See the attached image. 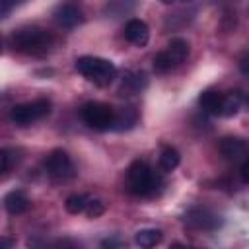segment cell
<instances>
[{"instance_id": "1", "label": "cell", "mask_w": 249, "mask_h": 249, "mask_svg": "<svg viewBox=\"0 0 249 249\" xmlns=\"http://www.w3.org/2000/svg\"><path fill=\"white\" fill-rule=\"evenodd\" d=\"M161 175L144 160H136L126 169V189L136 196H152L161 187Z\"/></svg>"}, {"instance_id": "2", "label": "cell", "mask_w": 249, "mask_h": 249, "mask_svg": "<svg viewBox=\"0 0 249 249\" xmlns=\"http://www.w3.org/2000/svg\"><path fill=\"white\" fill-rule=\"evenodd\" d=\"M10 47L18 53H25V54H43L51 49L53 45V35L41 27L35 25H27V27H19L16 31H12V35L8 37Z\"/></svg>"}, {"instance_id": "3", "label": "cell", "mask_w": 249, "mask_h": 249, "mask_svg": "<svg viewBox=\"0 0 249 249\" xmlns=\"http://www.w3.org/2000/svg\"><path fill=\"white\" fill-rule=\"evenodd\" d=\"M243 97L239 93H222L214 89H206L198 97V105L204 113L214 117H231L239 111Z\"/></svg>"}, {"instance_id": "4", "label": "cell", "mask_w": 249, "mask_h": 249, "mask_svg": "<svg viewBox=\"0 0 249 249\" xmlns=\"http://www.w3.org/2000/svg\"><path fill=\"white\" fill-rule=\"evenodd\" d=\"M76 70L95 86H109L117 78V68L111 60L101 56H80L76 60Z\"/></svg>"}, {"instance_id": "5", "label": "cell", "mask_w": 249, "mask_h": 249, "mask_svg": "<svg viewBox=\"0 0 249 249\" xmlns=\"http://www.w3.org/2000/svg\"><path fill=\"white\" fill-rule=\"evenodd\" d=\"M80 117L93 130H113L115 109L103 101H88L82 105Z\"/></svg>"}, {"instance_id": "6", "label": "cell", "mask_w": 249, "mask_h": 249, "mask_svg": "<svg viewBox=\"0 0 249 249\" xmlns=\"http://www.w3.org/2000/svg\"><path fill=\"white\" fill-rule=\"evenodd\" d=\"M189 56V43L181 37H175L167 43V47L163 51H160L154 56V70L156 72H169L175 66H179L181 62H185V58Z\"/></svg>"}, {"instance_id": "7", "label": "cell", "mask_w": 249, "mask_h": 249, "mask_svg": "<svg viewBox=\"0 0 249 249\" xmlns=\"http://www.w3.org/2000/svg\"><path fill=\"white\" fill-rule=\"evenodd\" d=\"M49 113H51L49 99H33V101L14 105L10 111V119L16 126H29V124L45 119Z\"/></svg>"}, {"instance_id": "8", "label": "cell", "mask_w": 249, "mask_h": 249, "mask_svg": "<svg viewBox=\"0 0 249 249\" xmlns=\"http://www.w3.org/2000/svg\"><path fill=\"white\" fill-rule=\"evenodd\" d=\"M43 167H45L47 175L51 179H54V181H68V179H72L76 175L74 161L64 150H53L45 158Z\"/></svg>"}, {"instance_id": "9", "label": "cell", "mask_w": 249, "mask_h": 249, "mask_svg": "<svg viewBox=\"0 0 249 249\" xmlns=\"http://www.w3.org/2000/svg\"><path fill=\"white\" fill-rule=\"evenodd\" d=\"M183 222H185L187 228L202 230V231H212V230L222 226V218L216 212H212L210 208H206V206H193V208H189L185 212V216H183Z\"/></svg>"}, {"instance_id": "10", "label": "cell", "mask_w": 249, "mask_h": 249, "mask_svg": "<svg viewBox=\"0 0 249 249\" xmlns=\"http://www.w3.org/2000/svg\"><path fill=\"white\" fill-rule=\"evenodd\" d=\"M218 150L224 156V160H228L231 163H245L249 160V140L247 138L226 136L220 140Z\"/></svg>"}, {"instance_id": "11", "label": "cell", "mask_w": 249, "mask_h": 249, "mask_svg": "<svg viewBox=\"0 0 249 249\" xmlns=\"http://www.w3.org/2000/svg\"><path fill=\"white\" fill-rule=\"evenodd\" d=\"M53 18L60 27L72 29V27H76L84 21V12L76 2H62V4L56 6Z\"/></svg>"}, {"instance_id": "12", "label": "cell", "mask_w": 249, "mask_h": 249, "mask_svg": "<svg viewBox=\"0 0 249 249\" xmlns=\"http://www.w3.org/2000/svg\"><path fill=\"white\" fill-rule=\"evenodd\" d=\"M124 39L136 47H144L150 39V29L148 25L142 21V19H130L126 25H124Z\"/></svg>"}, {"instance_id": "13", "label": "cell", "mask_w": 249, "mask_h": 249, "mask_svg": "<svg viewBox=\"0 0 249 249\" xmlns=\"http://www.w3.org/2000/svg\"><path fill=\"white\" fill-rule=\"evenodd\" d=\"M29 204H31V202H29L27 195L21 193V191H10V193L4 196V208H6V212L12 214V216H19V214L27 212V210H29Z\"/></svg>"}, {"instance_id": "14", "label": "cell", "mask_w": 249, "mask_h": 249, "mask_svg": "<svg viewBox=\"0 0 249 249\" xmlns=\"http://www.w3.org/2000/svg\"><path fill=\"white\" fill-rule=\"evenodd\" d=\"M138 123V111L134 107H121L115 109V123H113V130H128Z\"/></svg>"}, {"instance_id": "15", "label": "cell", "mask_w": 249, "mask_h": 249, "mask_svg": "<svg viewBox=\"0 0 249 249\" xmlns=\"http://www.w3.org/2000/svg\"><path fill=\"white\" fill-rule=\"evenodd\" d=\"M179 161H181V156H179V152L175 148H171V146H163L161 148L160 158H158V165H160V169L163 173L173 171L179 165Z\"/></svg>"}, {"instance_id": "16", "label": "cell", "mask_w": 249, "mask_h": 249, "mask_svg": "<svg viewBox=\"0 0 249 249\" xmlns=\"http://www.w3.org/2000/svg\"><path fill=\"white\" fill-rule=\"evenodd\" d=\"M146 76H144V72H134V70H128V72H124V76H123V89H126V91H132V93H138V91H142L144 88H146Z\"/></svg>"}, {"instance_id": "17", "label": "cell", "mask_w": 249, "mask_h": 249, "mask_svg": "<svg viewBox=\"0 0 249 249\" xmlns=\"http://www.w3.org/2000/svg\"><path fill=\"white\" fill-rule=\"evenodd\" d=\"M161 237H163L161 230L144 228V230H138V231H136L134 241H136V245H140V247H154V245H158V243L161 241Z\"/></svg>"}, {"instance_id": "18", "label": "cell", "mask_w": 249, "mask_h": 249, "mask_svg": "<svg viewBox=\"0 0 249 249\" xmlns=\"http://www.w3.org/2000/svg\"><path fill=\"white\" fill-rule=\"evenodd\" d=\"M88 202H89V196H86V195H70L66 198L64 206L70 214H80V212H86Z\"/></svg>"}, {"instance_id": "19", "label": "cell", "mask_w": 249, "mask_h": 249, "mask_svg": "<svg viewBox=\"0 0 249 249\" xmlns=\"http://www.w3.org/2000/svg\"><path fill=\"white\" fill-rule=\"evenodd\" d=\"M0 160H2V173H8L12 165L18 161V152L12 148H2L0 150Z\"/></svg>"}, {"instance_id": "20", "label": "cell", "mask_w": 249, "mask_h": 249, "mask_svg": "<svg viewBox=\"0 0 249 249\" xmlns=\"http://www.w3.org/2000/svg\"><path fill=\"white\" fill-rule=\"evenodd\" d=\"M103 212H105V204H103V200H99V198H89L88 208H86V214L91 216V218H97V216H101Z\"/></svg>"}, {"instance_id": "21", "label": "cell", "mask_w": 249, "mask_h": 249, "mask_svg": "<svg viewBox=\"0 0 249 249\" xmlns=\"http://www.w3.org/2000/svg\"><path fill=\"white\" fill-rule=\"evenodd\" d=\"M19 4H21V0H0V14H2V18H6Z\"/></svg>"}, {"instance_id": "22", "label": "cell", "mask_w": 249, "mask_h": 249, "mask_svg": "<svg viewBox=\"0 0 249 249\" xmlns=\"http://www.w3.org/2000/svg\"><path fill=\"white\" fill-rule=\"evenodd\" d=\"M239 70H241L243 76L249 78V51H245V53L241 54V58H239Z\"/></svg>"}, {"instance_id": "23", "label": "cell", "mask_w": 249, "mask_h": 249, "mask_svg": "<svg viewBox=\"0 0 249 249\" xmlns=\"http://www.w3.org/2000/svg\"><path fill=\"white\" fill-rule=\"evenodd\" d=\"M241 179H243V183L249 185V160L245 163H241Z\"/></svg>"}, {"instance_id": "24", "label": "cell", "mask_w": 249, "mask_h": 249, "mask_svg": "<svg viewBox=\"0 0 249 249\" xmlns=\"http://www.w3.org/2000/svg\"><path fill=\"white\" fill-rule=\"evenodd\" d=\"M101 245L103 247H115V245H123V241H119V239H105V241H101Z\"/></svg>"}, {"instance_id": "25", "label": "cell", "mask_w": 249, "mask_h": 249, "mask_svg": "<svg viewBox=\"0 0 249 249\" xmlns=\"http://www.w3.org/2000/svg\"><path fill=\"white\" fill-rule=\"evenodd\" d=\"M163 4H171V2H179V0H161Z\"/></svg>"}]
</instances>
